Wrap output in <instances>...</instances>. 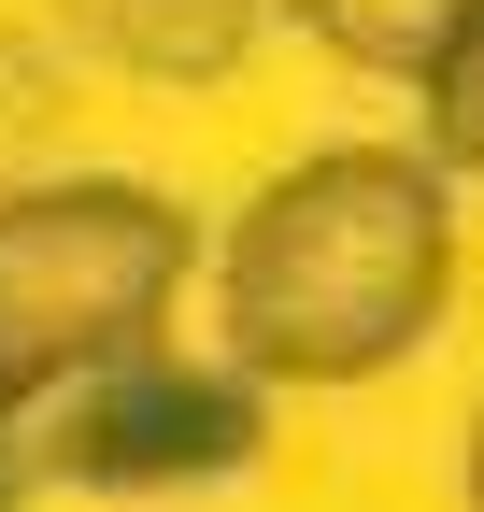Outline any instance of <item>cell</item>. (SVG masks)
<instances>
[{
	"instance_id": "cell-3",
	"label": "cell",
	"mask_w": 484,
	"mask_h": 512,
	"mask_svg": "<svg viewBox=\"0 0 484 512\" xmlns=\"http://www.w3.org/2000/svg\"><path fill=\"white\" fill-rule=\"evenodd\" d=\"M271 427V384L242 370L228 342L186 356V342H129L100 356L86 384L43 399V470L57 484H100V498H143V484H228Z\"/></svg>"
},
{
	"instance_id": "cell-4",
	"label": "cell",
	"mask_w": 484,
	"mask_h": 512,
	"mask_svg": "<svg viewBox=\"0 0 484 512\" xmlns=\"http://www.w3.org/2000/svg\"><path fill=\"white\" fill-rule=\"evenodd\" d=\"M57 29L129 86H228L271 29V0H57Z\"/></svg>"
},
{
	"instance_id": "cell-1",
	"label": "cell",
	"mask_w": 484,
	"mask_h": 512,
	"mask_svg": "<svg viewBox=\"0 0 484 512\" xmlns=\"http://www.w3.org/2000/svg\"><path fill=\"white\" fill-rule=\"evenodd\" d=\"M456 299V171L428 143H328L271 171L214 242V342L285 384H371Z\"/></svg>"
},
{
	"instance_id": "cell-7",
	"label": "cell",
	"mask_w": 484,
	"mask_h": 512,
	"mask_svg": "<svg viewBox=\"0 0 484 512\" xmlns=\"http://www.w3.org/2000/svg\"><path fill=\"white\" fill-rule=\"evenodd\" d=\"M470 512H484V427H470Z\"/></svg>"
},
{
	"instance_id": "cell-6",
	"label": "cell",
	"mask_w": 484,
	"mask_h": 512,
	"mask_svg": "<svg viewBox=\"0 0 484 512\" xmlns=\"http://www.w3.org/2000/svg\"><path fill=\"white\" fill-rule=\"evenodd\" d=\"M413 114H428V157H442V171H484V0L456 15V43L428 57Z\"/></svg>"
},
{
	"instance_id": "cell-2",
	"label": "cell",
	"mask_w": 484,
	"mask_h": 512,
	"mask_svg": "<svg viewBox=\"0 0 484 512\" xmlns=\"http://www.w3.org/2000/svg\"><path fill=\"white\" fill-rule=\"evenodd\" d=\"M186 271H200V228L157 185H114V171L0 185V427L86 384L100 356L157 342Z\"/></svg>"
},
{
	"instance_id": "cell-8",
	"label": "cell",
	"mask_w": 484,
	"mask_h": 512,
	"mask_svg": "<svg viewBox=\"0 0 484 512\" xmlns=\"http://www.w3.org/2000/svg\"><path fill=\"white\" fill-rule=\"evenodd\" d=\"M0 512H15V456H0Z\"/></svg>"
},
{
	"instance_id": "cell-5",
	"label": "cell",
	"mask_w": 484,
	"mask_h": 512,
	"mask_svg": "<svg viewBox=\"0 0 484 512\" xmlns=\"http://www.w3.org/2000/svg\"><path fill=\"white\" fill-rule=\"evenodd\" d=\"M271 15H299L342 72H385V86H428V57L456 43L470 0H271Z\"/></svg>"
}]
</instances>
